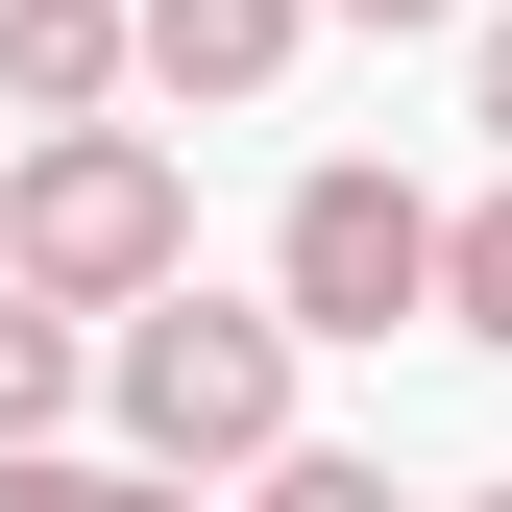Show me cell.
Segmentation results:
<instances>
[{"label": "cell", "mask_w": 512, "mask_h": 512, "mask_svg": "<svg viewBox=\"0 0 512 512\" xmlns=\"http://www.w3.org/2000/svg\"><path fill=\"white\" fill-rule=\"evenodd\" d=\"M439 342L512 366V171H488V196H439Z\"/></svg>", "instance_id": "52a82bcc"}, {"label": "cell", "mask_w": 512, "mask_h": 512, "mask_svg": "<svg viewBox=\"0 0 512 512\" xmlns=\"http://www.w3.org/2000/svg\"><path fill=\"white\" fill-rule=\"evenodd\" d=\"M0 512H196L171 464H74V439H0Z\"/></svg>", "instance_id": "ba28073f"}, {"label": "cell", "mask_w": 512, "mask_h": 512, "mask_svg": "<svg viewBox=\"0 0 512 512\" xmlns=\"http://www.w3.org/2000/svg\"><path fill=\"white\" fill-rule=\"evenodd\" d=\"M122 98V0H0V122H98Z\"/></svg>", "instance_id": "5b68a950"}, {"label": "cell", "mask_w": 512, "mask_h": 512, "mask_svg": "<svg viewBox=\"0 0 512 512\" xmlns=\"http://www.w3.org/2000/svg\"><path fill=\"white\" fill-rule=\"evenodd\" d=\"M269 317H293V342H415V317H439V196L366 171V147H317L293 220H269Z\"/></svg>", "instance_id": "3957f363"}, {"label": "cell", "mask_w": 512, "mask_h": 512, "mask_svg": "<svg viewBox=\"0 0 512 512\" xmlns=\"http://www.w3.org/2000/svg\"><path fill=\"white\" fill-rule=\"evenodd\" d=\"M317 25H464V0H317Z\"/></svg>", "instance_id": "8fae6325"}, {"label": "cell", "mask_w": 512, "mask_h": 512, "mask_svg": "<svg viewBox=\"0 0 512 512\" xmlns=\"http://www.w3.org/2000/svg\"><path fill=\"white\" fill-rule=\"evenodd\" d=\"M293 366H317L293 317L269 293H196V269L98 317V415H122V464H171V488H244V464H269V439H293Z\"/></svg>", "instance_id": "7a4b0ae2"}, {"label": "cell", "mask_w": 512, "mask_h": 512, "mask_svg": "<svg viewBox=\"0 0 512 512\" xmlns=\"http://www.w3.org/2000/svg\"><path fill=\"white\" fill-rule=\"evenodd\" d=\"M464 122H488V171H512V0H464Z\"/></svg>", "instance_id": "30bf717a"}, {"label": "cell", "mask_w": 512, "mask_h": 512, "mask_svg": "<svg viewBox=\"0 0 512 512\" xmlns=\"http://www.w3.org/2000/svg\"><path fill=\"white\" fill-rule=\"evenodd\" d=\"M293 49H317V0H122V98H171V122L293 98Z\"/></svg>", "instance_id": "277c9868"}, {"label": "cell", "mask_w": 512, "mask_h": 512, "mask_svg": "<svg viewBox=\"0 0 512 512\" xmlns=\"http://www.w3.org/2000/svg\"><path fill=\"white\" fill-rule=\"evenodd\" d=\"M196 269V171H171V122H0V293H49V317H122V293H171Z\"/></svg>", "instance_id": "6da1fadb"}, {"label": "cell", "mask_w": 512, "mask_h": 512, "mask_svg": "<svg viewBox=\"0 0 512 512\" xmlns=\"http://www.w3.org/2000/svg\"><path fill=\"white\" fill-rule=\"evenodd\" d=\"M244 512H415L391 464H342V439H269V464H244Z\"/></svg>", "instance_id": "9c48e42d"}, {"label": "cell", "mask_w": 512, "mask_h": 512, "mask_svg": "<svg viewBox=\"0 0 512 512\" xmlns=\"http://www.w3.org/2000/svg\"><path fill=\"white\" fill-rule=\"evenodd\" d=\"M439 512H512V488H439Z\"/></svg>", "instance_id": "7c38bea8"}, {"label": "cell", "mask_w": 512, "mask_h": 512, "mask_svg": "<svg viewBox=\"0 0 512 512\" xmlns=\"http://www.w3.org/2000/svg\"><path fill=\"white\" fill-rule=\"evenodd\" d=\"M74 415H98V317L0 293V439H74Z\"/></svg>", "instance_id": "8992f818"}]
</instances>
